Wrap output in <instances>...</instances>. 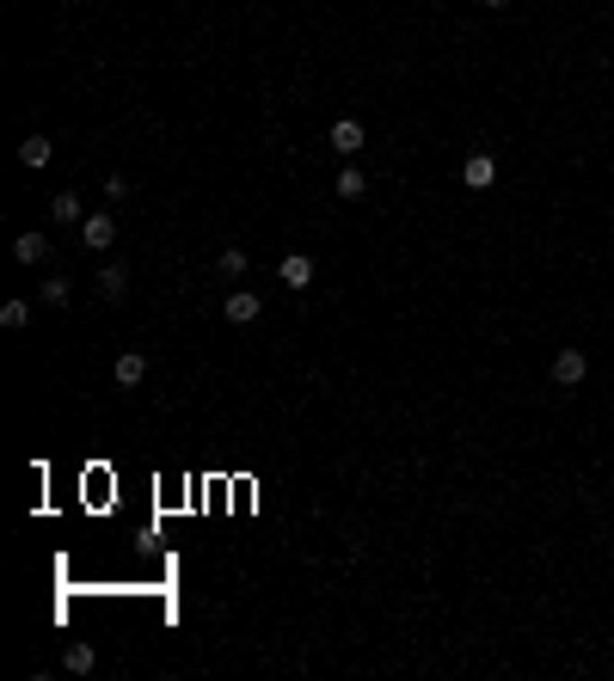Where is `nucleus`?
<instances>
[{
    "label": "nucleus",
    "instance_id": "nucleus-1",
    "mask_svg": "<svg viewBox=\"0 0 614 681\" xmlns=\"http://www.w3.org/2000/svg\"><path fill=\"white\" fill-rule=\"evenodd\" d=\"M583 375H590V356H583L578 344H565V350L553 356V387H578Z\"/></svg>",
    "mask_w": 614,
    "mask_h": 681
},
{
    "label": "nucleus",
    "instance_id": "nucleus-2",
    "mask_svg": "<svg viewBox=\"0 0 614 681\" xmlns=\"http://www.w3.org/2000/svg\"><path fill=\"white\" fill-rule=\"evenodd\" d=\"M80 246H86V252H104V246H117V215H86V221H80Z\"/></svg>",
    "mask_w": 614,
    "mask_h": 681
},
{
    "label": "nucleus",
    "instance_id": "nucleus-3",
    "mask_svg": "<svg viewBox=\"0 0 614 681\" xmlns=\"http://www.w3.org/2000/svg\"><path fill=\"white\" fill-rule=\"evenodd\" d=\"M258 313H265V301H258L252 289H234V295L221 301V319H228V326H252Z\"/></svg>",
    "mask_w": 614,
    "mask_h": 681
},
{
    "label": "nucleus",
    "instance_id": "nucleus-4",
    "mask_svg": "<svg viewBox=\"0 0 614 681\" xmlns=\"http://www.w3.org/2000/svg\"><path fill=\"white\" fill-rule=\"evenodd\" d=\"M461 184H467V191H492V184H498V160H492V154H467Z\"/></svg>",
    "mask_w": 614,
    "mask_h": 681
},
{
    "label": "nucleus",
    "instance_id": "nucleus-5",
    "mask_svg": "<svg viewBox=\"0 0 614 681\" xmlns=\"http://www.w3.org/2000/svg\"><path fill=\"white\" fill-rule=\"evenodd\" d=\"M50 160H56V141H50V136H25V141H19V166L43 172Z\"/></svg>",
    "mask_w": 614,
    "mask_h": 681
},
{
    "label": "nucleus",
    "instance_id": "nucleus-6",
    "mask_svg": "<svg viewBox=\"0 0 614 681\" xmlns=\"http://www.w3.org/2000/svg\"><path fill=\"white\" fill-rule=\"evenodd\" d=\"M363 123H357V117H339V123H332V154H363Z\"/></svg>",
    "mask_w": 614,
    "mask_h": 681
},
{
    "label": "nucleus",
    "instance_id": "nucleus-7",
    "mask_svg": "<svg viewBox=\"0 0 614 681\" xmlns=\"http://www.w3.org/2000/svg\"><path fill=\"white\" fill-rule=\"evenodd\" d=\"M276 276H283L289 289H307V282H313V258H307V252H283V264H276Z\"/></svg>",
    "mask_w": 614,
    "mask_h": 681
},
{
    "label": "nucleus",
    "instance_id": "nucleus-8",
    "mask_svg": "<svg viewBox=\"0 0 614 681\" xmlns=\"http://www.w3.org/2000/svg\"><path fill=\"white\" fill-rule=\"evenodd\" d=\"M111 375H117V387H141V381H148V356H141V350H123Z\"/></svg>",
    "mask_w": 614,
    "mask_h": 681
},
{
    "label": "nucleus",
    "instance_id": "nucleus-9",
    "mask_svg": "<svg viewBox=\"0 0 614 681\" xmlns=\"http://www.w3.org/2000/svg\"><path fill=\"white\" fill-rule=\"evenodd\" d=\"M50 215H56V221H68V228H80V221H86L80 191H56V197H50Z\"/></svg>",
    "mask_w": 614,
    "mask_h": 681
},
{
    "label": "nucleus",
    "instance_id": "nucleus-10",
    "mask_svg": "<svg viewBox=\"0 0 614 681\" xmlns=\"http://www.w3.org/2000/svg\"><path fill=\"white\" fill-rule=\"evenodd\" d=\"M50 252H56V246H50L43 234H19V239H13V258H19V264H43Z\"/></svg>",
    "mask_w": 614,
    "mask_h": 681
},
{
    "label": "nucleus",
    "instance_id": "nucleus-11",
    "mask_svg": "<svg viewBox=\"0 0 614 681\" xmlns=\"http://www.w3.org/2000/svg\"><path fill=\"white\" fill-rule=\"evenodd\" d=\"M93 289H99V301H123V289H130V271H123V264H104Z\"/></svg>",
    "mask_w": 614,
    "mask_h": 681
},
{
    "label": "nucleus",
    "instance_id": "nucleus-12",
    "mask_svg": "<svg viewBox=\"0 0 614 681\" xmlns=\"http://www.w3.org/2000/svg\"><path fill=\"white\" fill-rule=\"evenodd\" d=\"M62 669H68V676H93V669H99V650L93 645H68L62 650Z\"/></svg>",
    "mask_w": 614,
    "mask_h": 681
},
{
    "label": "nucleus",
    "instance_id": "nucleus-13",
    "mask_svg": "<svg viewBox=\"0 0 614 681\" xmlns=\"http://www.w3.org/2000/svg\"><path fill=\"white\" fill-rule=\"evenodd\" d=\"M37 295H43V307H74V282H68V276H50Z\"/></svg>",
    "mask_w": 614,
    "mask_h": 681
},
{
    "label": "nucleus",
    "instance_id": "nucleus-14",
    "mask_svg": "<svg viewBox=\"0 0 614 681\" xmlns=\"http://www.w3.org/2000/svg\"><path fill=\"white\" fill-rule=\"evenodd\" d=\"M332 191H339L344 203H357V197L369 191V178H363V172H357V166H344V172H339V184H332Z\"/></svg>",
    "mask_w": 614,
    "mask_h": 681
},
{
    "label": "nucleus",
    "instance_id": "nucleus-15",
    "mask_svg": "<svg viewBox=\"0 0 614 681\" xmlns=\"http://www.w3.org/2000/svg\"><path fill=\"white\" fill-rule=\"evenodd\" d=\"M25 319H32V307H25V301H6V307H0V326H6V332H19Z\"/></svg>",
    "mask_w": 614,
    "mask_h": 681
},
{
    "label": "nucleus",
    "instance_id": "nucleus-16",
    "mask_svg": "<svg viewBox=\"0 0 614 681\" xmlns=\"http://www.w3.org/2000/svg\"><path fill=\"white\" fill-rule=\"evenodd\" d=\"M246 264H252L246 246H228V252H221V271H228V276H246Z\"/></svg>",
    "mask_w": 614,
    "mask_h": 681
},
{
    "label": "nucleus",
    "instance_id": "nucleus-17",
    "mask_svg": "<svg viewBox=\"0 0 614 681\" xmlns=\"http://www.w3.org/2000/svg\"><path fill=\"white\" fill-rule=\"evenodd\" d=\"M104 197H111V203H123V197H130V178H123V172H111V178H104Z\"/></svg>",
    "mask_w": 614,
    "mask_h": 681
},
{
    "label": "nucleus",
    "instance_id": "nucleus-18",
    "mask_svg": "<svg viewBox=\"0 0 614 681\" xmlns=\"http://www.w3.org/2000/svg\"><path fill=\"white\" fill-rule=\"evenodd\" d=\"M479 6H492V13H498V6H510V0H479Z\"/></svg>",
    "mask_w": 614,
    "mask_h": 681
}]
</instances>
